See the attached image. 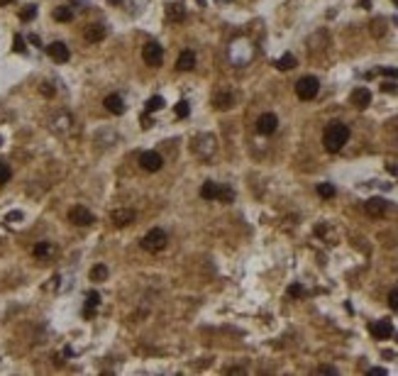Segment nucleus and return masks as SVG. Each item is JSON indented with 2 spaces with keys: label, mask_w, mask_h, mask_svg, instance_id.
Returning a JSON list of instances; mask_svg holds the SVG:
<instances>
[{
  "label": "nucleus",
  "mask_w": 398,
  "mask_h": 376,
  "mask_svg": "<svg viewBox=\"0 0 398 376\" xmlns=\"http://www.w3.org/2000/svg\"><path fill=\"white\" fill-rule=\"evenodd\" d=\"M110 218L118 227H125V225H132L137 215H134V210H130V208H122V210H112Z\"/></svg>",
  "instance_id": "13"
},
{
  "label": "nucleus",
  "mask_w": 398,
  "mask_h": 376,
  "mask_svg": "<svg viewBox=\"0 0 398 376\" xmlns=\"http://www.w3.org/2000/svg\"><path fill=\"white\" fill-rule=\"evenodd\" d=\"M364 210H366V215H371V218H381V215L386 213V200L384 198H369L364 203Z\"/></svg>",
  "instance_id": "11"
},
{
  "label": "nucleus",
  "mask_w": 398,
  "mask_h": 376,
  "mask_svg": "<svg viewBox=\"0 0 398 376\" xmlns=\"http://www.w3.org/2000/svg\"><path fill=\"white\" fill-rule=\"evenodd\" d=\"M83 39L90 42V44L103 42V39H105V27H103V25H88V27L83 30Z\"/></svg>",
  "instance_id": "12"
},
{
  "label": "nucleus",
  "mask_w": 398,
  "mask_h": 376,
  "mask_svg": "<svg viewBox=\"0 0 398 376\" xmlns=\"http://www.w3.org/2000/svg\"><path fill=\"white\" fill-rule=\"evenodd\" d=\"M139 166H142L144 171L154 174V171H159L164 166V159H161V154H156V152H144V154H139Z\"/></svg>",
  "instance_id": "6"
},
{
  "label": "nucleus",
  "mask_w": 398,
  "mask_h": 376,
  "mask_svg": "<svg viewBox=\"0 0 398 376\" xmlns=\"http://www.w3.org/2000/svg\"><path fill=\"white\" fill-rule=\"evenodd\" d=\"M396 3H398V0H396Z\"/></svg>",
  "instance_id": "40"
},
{
  "label": "nucleus",
  "mask_w": 398,
  "mask_h": 376,
  "mask_svg": "<svg viewBox=\"0 0 398 376\" xmlns=\"http://www.w3.org/2000/svg\"><path fill=\"white\" fill-rule=\"evenodd\" d=\"M166 242H169V237H166L164 230H159V227H154V230H149V232L142 237V247L147 249V252H161L166 247Z\"/></svg>",
  "instance_id": "3"
},
{
  "label": "nucleus",
  "mask_w": 398,
  "mask_h": 376,
  "mask_svg": "<svg viewBox=\"0 0 398 376\" xmlns=\"http://www.w3.org/2000/svg\"><path fill=\"white\" fill-rule=\"evenodd\" d=\"M276 68H278V71H291V68H296V56H293V54H284L276 61Z\"/></svg>",
  "instance_id": "20"
},
{
  "label": "nucleus",
  "mask_w": 398,
  "mask_h": 376,
  "mask_svg": "<svg viewBox=\"0 0 398 376\" xmlns=\"http://www.w3.org/2000/svg\"><path fill=\"white\" fill-rule=\"evenodd\" d=\"M68 220L78 225V227H86V225H93L96 218H93V213L88 208H83V205H74L71 210H68Z\"/></svg>",
  "instance_id": "5"
},
{
  "label": "nucleus",
  "mask_w": 398,
  "mask_h": 376,
  "mask_svg": "<svg viewBox=\"0 0 398 376\" xmlns=\"http://www.w3.org/2000/svg\"><path fill=\"white\" fill-rule=\"evenodd\" d=\"M369 332L374 335L376 340H388L393 335V325H391V320H376V322H371Z\"/></svg>",
  "instance_id": "10"
},
{
  "label": "nucleus",
  "mask_w": 398,
  "mask_h": 376,
  "mask_svg": "<svg viewBox=\"0 0 398 376\" xmlns=\"http://www.w3.org/2000/svg\"><path fill=\"white\" fill-rule=\"evenodd\" d=\"M218 193H220V186H218L215 181H205V183L200 186V198H205V200H218Z\"/></svg>",
  "instance_id": "16"
},
{
  "label": "nucleus",
  "mask_w": 398,
  "mask_h": 376,
  "mask_svg": "<svg viewBox=\"0 0 398 376\" xmlns=\"http://www.w3.org/2000/svg\"><path fill=\"white\" fill-rule=\"evenodd\" d=\"M98 303H100V296L96 291H90L88 296H86V310H83V313H86V315H93L96 308H98Z\"/></svg>",
  "instance_id": "21"
},
{
  "label": "nucleus",
  "mask_w": 398,
  "mask_h": 376,
  "mask_svg": "<svg viewBox=\"0 0 398 376\" xmlns=\"http://www.w3.org/2000/svg\"><path fill=\"white\" fill-rule=\"evenodd\" d=\"M388 306L393 310H398V288H393V291L388 293Z\"/></svg>",
  "instance_id": "32"
},
{
  "label": "nucleus",
  "mask_w": 398,
  "mask_h": 376,
  "mask_svg": "<svg viewBox=\"0 0 398 376\" xmlns=\"http://www.w3.org/2000/svg\"><path fill=\"white\" fill-rule=\"evenodd\" d=\"M381 90H384V93H396L398 86H396V83H384V86H381Z\"/></svg>",
  "instance_id": "34"
},
{
  "label": "nucleus",
  "mask_w": 398,
  "mask_h": 376,
  "mask_svg": "<svg viewBox=\"0 0 398 376\" xmlns=\"http://www.w3.org/2000/svg\"><path fill=\"white\" fill-rule=\"evenodd\" d=\"M34 17H37V8H34V5H27V8L20 12V20H22V22H30Z\"/></svg>",
  "instance_id": "26"
},
{
  "label": "nucleus",
  "mask_w": 398,
  "mask_h": 376,
  "mask_svg": "<svg viewBox=\"0 0 398 376\" xmlns=\"http://www.w3.org/2000/svg\"><path fill=\"white\" fill-rule=\"evenodd\" d=\"M12 49H15L17 54H25V49H27V46H25L22 34H15V46H12Z\"/></svg>",
  "instance_id": "31"
},
{
  "label": "nucleus",
  "mask_w": 398,
  "mask_h": 376,
  "mask_svg": "<svg viewBox=\"0 0 398 376\" xmlns=\"http://www.w3.org/2000/svg\"><path fill=\"white\" fill-rule=\"evenodd\" d=\"M103 105H105V110L112 112V115H122V112H125V100H122L118 93L108 96V98L103 100Z\"/></svg>",
  "instance_id": "14"
},
{
  "label": "nucleus",
  "mask_w": 398,
  "mask_h": 376,
  "mask_svg": "<svg viewBox=\"0 0 398 376\" xmlns=\"http://www.w3.org/2000/svg\"><path fill=\"white\" fill-rule=\"evenodd\" d=\"M32 254L37 256V259H46V256L52 254V242H39L32 249Z\"/></svg>",
  "instance_id": "23"
},
{
  "label": "nucleus",
  "mask_w": 398,
  "mask_h": 376,
  "mask_svg": "<svg viewBox=\"0 0 398 376\" xmlns=\"http://www.w3.org/2000/svg\"><path fill=\"white\" fill-rule=\"evenodd\" d=\"M39 93H42V96H46V98H52V96H54V86H52V83H42Z\"/></svg>",
  "instance_id": "33"
},
{
  "label": "nucleus",
  "mask_w": 398,
  "mask_h": 376,
  "mask_svg": "<svg viewBox=\"0 0 398 376\" xmlns=\"http://www.w3.org/2000/svg\"><path fill=\"white\" fill-rule=\"evenodd\" d=\"M349 103H352L354 108H359V110H364L371 105V90L364 88V86H359V88L352 90V96H349Z\"/></svg>",
  "instance_id": "8"
},
{
  "label": "nucleus",
  "mask_w": 398,
  "mask_h": 376,
  "mask_svg": "<svg viewBox=\"0 0 398 376\" xmlns=\"http://www.w3.org/2000/svg\"><path fill=\"white\" fill-rule=\"evenodd\" d=\"M303 293H306V291H303V286H300V284H293V286H288V296H291V298H300Z\"/></svg>",
  "instance_id": "30"
},
{
  "label": "nucleus",
  "mask_w": 398,
  "mask_h": 376,
  "mask_svg": "<svg viewBox=\"0 0 398 376\" xmlns=\"http://www.w3.org/2000/svg\"><path fill=\"white\" fill-rule=\"evenodd\" d=\"M318 371H320V374H337V369H335V366H320Z\"/></svg>",
  "instance_id": "36"
},
{
  "label": "nucleus",
  "mask_w": 398,
  "mask_h": 376,
  "mask_svg": "<svg viewBox=\"0 0 398 376\" xmlns=\"http://www.w3.org/2000/svg\"><path fill=\"white\" fill-rule=\"evenodd\" d=\"M235 198V191L227 186H220V193H218V200H225V203H230Z\"/></svg>",
  "instance_id": "28"
},
{
  "label": "nucleus",
  "mask_w": 398,
  "mask_h": 376,
  "mask_svg": "<svg viewBox=\"0 0 398 376\" xmlns=\"http://www.w3.org/2000/svg\"><path fill=\"white\" fill-rule=\"evenodd\" d=\"M369 374H374V376H386V369L376 366V369H369Z\"/></svg>",
  "instance_id": "37"
},
{
  "label": "nucleus",
  "mask_w": 398,
  "mask_h": 376,
  "mask_svg": "<svg viewBox=\"0 0 398 376\" xmlns=\"http://www.w3.org/2000/svg\"><path fill=\"white\" fill-rule=\"evenodd\" d=\"M235 103V96L232 93H218L215 98H213V105L218 108V110H230Z\"/></svg>",
  "instance_id": "17"
},
{
  "label": "nucleus",
  "mask_w": 398,
  "mask_h": 376,
  "mask_svg": "<svg viewBox=\"0 0 398 376\" xmlns=\"http://www.w3.org/2000/svg\"><path fill=\"white\" fill-rule=\"evenodd\" d=\"M46 54L52 56L56 64H66L68 56H71V52H68V46L64 44V42H52V44L46 46Z\"/></svg>",
  "instance_id": "9"
},
{
  "label": "nucleus",
  "mask_w": 398,
  "mask_h": 376,
  "mask_svg": "<svg viewBox=\"0 0 398 376\" xmlns=\"http://www.w3.org/2000/svg\"><path fill=\"white\" fill-rule=\"evenodd\" d=\"M318 196L320 198H332L335 196V186L332 183H318Z\"/></svg>",
  "instance_id": "25"
},
{
  "label": "nucleus",
  "mask_w": 398,
  "mask_h": 376,
  "mask_svg": "<svg viewBox=\"0 0 398 376\" xmlns=\"http://www.w3.org/2000/svg\"><path fill=\"white\" fill-rule=\"evenodd\" d=\"M278 127V118L274 112H264V115H259V120H256V132L259 134H274Z\"/></svg>",
  "instance_id": "7"
},
{
  "label": "nucleus",
  "mask_w": 398,
  "mask_h": 376,
  "mask_svg": "<svg viewBox=\"0 0 398 376\" xmlns=\"http://www.w3.org/2000/svg\"><path fill=\"white\" fill-rule=\"evenodd\" d=\"M183 5H181V3H174V5H169V8H166V17H169V20H171V22H181V20H183Z\"/></svg>",
  "instance_id": "19"
},
{
  "label": "nucleus",
  "mask_w": 398,
  "mask_h": 376,
  "mask_svg": "<svg viewBox=\"0 0 398 376\" xmlns=\"http://www.w3.org/2000/svg\"><path fill=\"white\" fill-rule=\"evenodd\" d=\"M381 74H384V76H393V78H398V68H381Z\"/></svg>",
  "instance_id": "35"
},
{
  "label": "nucleus",
  "mask_w": 398,
  "mask_h": 376,
  "mask_svg": "<svg viewBox=\"0 0 398 376\" xmlns=\"http://www.w3.org/2000/svg\"><path fill=\"white\" fill-rule=\"evenodd\" d=\"M142 59H144V64L152 66V68L161 66V61H164V49L159 46V42H147L142 49Z\"/></svg>",
  "instance_id": "4"
},
{
  "label": "nucleus",
  "mask_w": 398,
  "mask_h": 376,
  "mask_svg": "<svg viewBox=\"0 0 398 376\" xmlns=\"http://www.w3.org/2000/svg\"><path fill=\"white\" fill-rule=\"evenodd\" d=\"M10 176H12L10 166L5 164V161H0V186H3V183H8V181H10Z\"/></svg>",
  "instance_id": "27"
},
{
  "label": "nucleus",
  "mask_w": 398,
  "mask_h": 376,
  "mask_svg": "<svg viewBox=\"0 0 398 376\" xmlns=\"http://www.w3.org/2000/svg\"><path fill=\"white\" fill-rule=\"evenodd\" d=\"M318 90H320V81L315 76H303L298 78V83H296V96L300 100H313L318 96Z\"/></svg>",
  "instance_id": "2"
},
{
  "label": "nucleus",
  "mask_w": 398,
  "mask_h": 376,
  "mask_svg": "<svg viewBox=\"0 0 398 376\" xmlns=\"http://www.w3.org/2000/svg\"><path fill=\"white\" fill-rule=\"evenodd\" d=\"M188 112H191V105H188L186 100H178L176 103V118H186Z\"/></svg>",
  "instance_id": "29"
},
{
  "label": "nucleus",
  "mask_w": 398,
  "mask_h": 376,
  "mask_svg": "<svg viewBox=\"0 0 398 376\" xmlns=\"http://www.w3.org/2000/svg\"><path fill=\"white\" fill-rule=\"evenodd\" d=\"M193 66H196V54H193L191 49L181 52L178 59H176V68H178V71H191Z\"/></svg>",
  "instance_id": "15"
},
{
  "label": "nucleus",
  "mask_w": 398,
  "mask_h": 376,
  "mask_svg": "<svg viewBox=\"0 0 398 376\" xmlns=\"http://www.w3.org/2000/svg\"><path fill=\"white\" fill-rule=\"evenodd\" d=\"M52 17H54L56 22H71V20H74V10H71L68 5H61V8H54Z\"/></svg>",
  "instance_id": "18"
},
{
  "label": "nucleus",
  "mask_w": 398,
  "mask_h": 376,
  "mask_svg": "<svg viewBox=\"0 0 398 376\" xmlns=\"http://www.w3.org/2000/svg\"><path fill=\"white\" fill-rule=\"evenodd\" d=\"M108 278V266L105 264H96L90 269V281H105Z\"/></svg>",
  "instance_id": "22"
},
{
  "label": "nucleus",
  "mask_w": 398,
  "mask_h": 376,
  "mask_svg": "<svg viewBox=\"0 0 398 376\" xmlns=\"http://www.w3.org/2000/svg\"><path fill=\"white\" fill-rule=\"evenodd\" d=\"M347 139H349V127L344 122H337V120L330 122L325 127V132H322V144H325V149L330 154H337L344 144H347Z\"/></svg>",
  "instance_id": "1"
},
{
  "label": "nucleus",
  "mask_w": 398,
  "mask_h": 376,
  "mask_svg": "<svg viewBox=\"0 0 398 376\" xmlns=\"http://www.w3.org/2000/svg\"><path fill=\"white\" fill-rule=\"evenodd\" d=\"M10 3H15V0H0V8H3V5H10Z\"/></svg>",
  "instance_id": "38"
},
{
  "label": "nucleus",
  "mask_w": 398,
  "mask_h": 376,
  "mask_svg": "<svg viewBox=\"0 0 398 376\" xmlns=\"http://www.w3.org/2000/svg\"><path fill=\"white\" fill-rule=\"evenodd\" d=\"M110 3H115V5H120V3H122V0H110Z\"/></svg>",
  "instance_id": "39"
},
{
  "label": "nucleus",
  "mask_w": 398,
  "mask_h": 376,
  "mask_svg": "<svg viewBox=\"0 0 398 376\" xmlns=\"http://www.w3.org/2000/svg\"><path fill=\"white\" fill-rule=\"evenodd\" d=\"M161 108H164V98L161 96H154V98L147 100V112H156V110H161Z\"/></svg>",
  "instance_id": "24"
}]
</instances>
